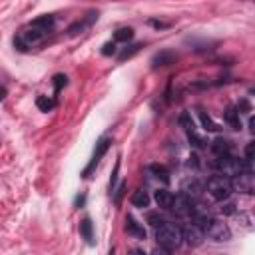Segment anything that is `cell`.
Returning a JSON list of instances; mask_svg holds the SVG:
<instances>
[{"label":"cell","instance_id":"obj_30","mask_svg":"<svg viewBox=\"0 0 255 255\" xmlns=\"http://www.w3.org/2000/svg\"><path fill=\"white\" fill-rule=\"evenodd\" d=\"M124 191H126V183H120L118 191L114 193V203H116V205H120V203H122V195H124Z\"/></svg>","mask_w":255,"mask_h":255},{"label":"cell","instance_id":"obj_4","mask_svg":"<svg viewBox=\"0 0 255 255\" xmlns=\"http://www.w3.org/2000/svg\"><path fill=\"white\" fill-rule=\"evenodd\" d=\"M213 169H217L221 175H227V177H235L237 173L245 171L247 169V163L243 159H237L233 155H217V159H213L211 163Z\"/></svg>","mask_w":255,"mask_h":255},{"label":"cell","instance_id":"obj_17","mask_svg":"<svg viewBox=\"0 0 255 255\" xmlns=\"http://www.w3.org/2000/svg\"><path fill=\"white\" fill-rule=\"evenodd\" d=\"M185 133H187V139H189V143H191L193 147L201 149V147H205V145H207V139H205L203 135H199V133L195 131V128H191V129H185Z\"/></svg>","mask_w":255,"mask_h":255},{"label":"cell","instance_id":"obj_31","mask_svg":"<svg viewBox=\"0 0 255 255\" xmlns=\"http://www.w3.org/2000/svg\"><path fill=\"white\" fill-rule=\"evenodd\" d=\"M149 24H151L153 28H169L167 22H159V20H149Z\"/></svg>","mask_w":255,"mask_h":255},{"label":"cell","instance_id":"obj_13","mask_svg":"<svg viewBox=\"0 0 255 255\" xmlns=\"http://www.w3.org/2000/svg\"><path fill=\"white\" fill-rule=\"evenodd\" d=\"M126 231H128V235H133V237H137V239H145V229H143V225L137 223L135 217H131V215L126 217Z\"/></svg>","mask_w":255,"mask_h":255},{"label":"cell","instance_id":"obj_22","mask_svg":"<svg viewBox=\"0 0 255 255\" xmlns=\"http://www.w3.org/2000/svg\"><path fill=\"white\" fill-rule=\"evenodd\" d=\"M133 38V30L131 28H120L114 32V42H129Z\"/></svg>","mask_w":255,"mask_h":255},{"label":"cell","instance_id":"obj_18","mask_svg":"<svg viewBox=\"0 0 255 255\" xmlns=\"http://www.w3.org/2000/svg\"><path fill=\"white\" fill-rule=\"evenodd\" d=\"M197 114H199V120H201L203 129H207V131H219V129H221V128H219V126H217V124L211 120V116H209V114H205L203 110H199Z\"/></svg>","mask_w":255,"mask_h":255},{"label":"cell","instance_id":"obj_28","mask_svg":"<svg viewBox=\"0 0 255 255\" xmlns=\"http://www.w3.org/2000/svg\"><path fill=\"white\" fill-rule=\"evenodd\" d=\"M245 157H247V159H251V161L255 159V139H253V141H249V143L245 145Z\"/></svg>","mask_w":255,"mask_h":255},{"label":"cell","instance_id":"obj_5","mask_svg":"<svg viewBox=\"0 0 255 255\" xmlns=\"http://www.w3.org/2000/svg\"><path fill=\"white\" fill-rule=\"evenodd\" d=\"M233 189L245 195H255V171H241L235 177H231Z\"/></svg>","mask_w":255,"mask_h":255},{"label":"cell","instance_id":"obj_8","mask_svg":"<svg viewBox=\"0 0 255 255\" xmlns=\"http://www.w3.org/2000/svg\"><path fill=\"white\" fill-rule=\"evenodd\" d=\"M169 209H171L177 217H189L191 211H193V201H191L185 193H179V195L173 197V203H171Z\"/></svg>","mask_w":255,"mask_h":255},{"label":"cell","instance_id":"obj_16","mask_svg":"<svg viewBox=\"0 0 255 255\" xmlns=\"http://www.w3.org/2000/svg\"><path fill=\"white\" fill-rule=\"evenodd\" d=\"M211 151H213L215 155H227V153L231 151V143H229L225 137H217V139L211 141Z\"/></svg>","mask_w":255,"mask_h":255},{"label":"cell","instance_id":"obj_20","mask_svg":"<svg viewBox=\"0 0 255 255\" xmlns=\"http://www.w3.org/2000/svg\"><path fill=\"white\" fill-rule=\"evenodd\" d=\"M149 171H151L157 179H161L163 183H169V171H167V167H165V165L153 163V165H149Z\"/></svg>","mask_w":255,"mask_h":255},{"label":"cell","instance_id":"obj_27","mask_svg":"<svg viewBox=\"0 0 255 255\" xmlns=\"http://www.w3.org/2000/svg\"><path fill=\"white\" fill-rule=\"evenodd\" d=\"M147 221H149V225L159 227V225L163 223V217H161L159 213H147Z\"/></svg>","mask_w":255,"mask_h":255},{"label":"cell","instance_id":"obj_23","mask_svg":"<svg viewBox=\"0 0 255 255\" xmlns=\"http://www.w3.org/2000/svg\"><path fill=\"white\" fill-rule=\"evenodd\" d=\"M139 48H141V44H133V46H128V48H124V50L120 52L118 60H120V62H124V60H129L133 54H137V52H139Z\"/></svg>","mask_w":255,"mask_h":255},{"label":"cell","instance_id":"obj_26","mask_svg":"<svg viewBox=\"0 0 255 255\" xmlns=\"http://www.w3.org/2000/svg\"><path fill=\"white\" fill-rule=\"evenodd\" d=\"M68 86V78L64 76V74H56L54 76V90H56V94L62 90V88H66Z\"/></svg>","mask_w":255,"mask_h":255},{"label":"cell","instance_id":"obj_34","mask_svg":"<svg viewBox=\"0 0 255 255\" xmlns=\"http://www.w3.org/2000/svg\"><path fill=\"white\" fill-rule=\"evenodd\" d=\"M82 203H84V195H80V197L76 199V205H82Z\"/></svg>","mask_w":255,"mask_h":255},{"label":"cell","instance_id":"obj_29","mask_svg":"<svg viewBox=\"0 0 255 255\" xmlns=\"http://www.w3.org/2000/svg\"><path fill=\"white\" fill-rule=\"evenodd\" d=\"M102 54H104V56H114V54H116V44H114V42L104 44V46H102Z\"/></svg>","mask_w":255,"mask_h":255},{"label":"cell","instance_id":"obj_12","mask_svg":"<svg viewBox=\"0 0 255 255\" xmlns=\"http://www.w3.org/2000/svg\"><path fill=\"white\" fill-rule=\"evenodd\" d=\"M203 185L197 181V179H187L183 185H181V193H185L191 201H195V199H199L201 197V193H203Z\"/></svg>","mask_w":255,"mask_h":255},{"label":"cell","instance_id":"obj_6","mask_svg":"<svg viewBox=\"0 0 255 255\" xmlns=\"http://www.w3.org/2000/svg\"><path fill=\"white\" fill-rule=\"evenodd\" d=\"M203 233H205L207 237L215 239V241H227V239L231 237L229 227H227L223 221L213 219V217H209V219H207V223H205V227H203Z\"/></svg>","mask_w":255,"mask_h":255},{"label":"cell","instance_id":"obj_2","mask_svg":"<svg viewBox=\"0 0 255 255\" xmlns=\"http://www.w3.org/2000/svg\"><path fill=\"white\" fill-rule=\"evenodd\" d=\"M155 241L163 251H175L183 241V229L175 223L163 221L159 227H155Z\"/></svg>","mask_w":255,"mask_h":255},{"label":"cell","instance_id":"obj_33","mask_svg":"<svg viewBox=\"0 0 255 255\" xmlns=\"http://www.w3.org/2000/svg\"><path fill=\"white\" fill-rule=\"evenodd\" d=\"M233 207H235L233 203H227V205H223L221 209H223V213H233Z\"/></svg>","mask_w":255,"mask_h":255},{"label":"cell","instance_id":"obj_25","mask_svg":"<svg viewBox=\"0 0 255 255\" xmlns=\"http://www.w3.org/2000/svg\"><path fill=\"white\" fill-rule=\"evenodd\" d=\"M36 26H42V28H46V30H52L54 28V16H40V18H36V20H32Z\"/></svg>","mask_w":255,"mask_h":255},{"label":"cell","instance_id":"obj_24","mask_svg":"<svg viewBox=\"0 0 255 255\" xmlns=\"http://www.w3.org/2000/svg\"><path fill=\"white\" fill-rule=\"evenodd\" d=\"M80 233H82V237H84V239L92 241V221H90L88 217L80 221Z\"/></svg>","mask_w":255,"mask_h":255},{"label":"cell","instance_id":"obj_32","mask_svg":"<svg viewBox=\"0 0 255 255\" xmlns=\"http://www.w3.org/2000/svg\"><path fill=\"white\" fill-rule=\"evenodd\" d=\"M247 128H249V131L255 135V116H251V118H249V124H247Z\"/></svg>","mask_w":255,"mask_h":255},{"label":"cell","instance_id":"obj_15","mask_svg":"<svg viewBox=\"0 0 255 255\" xmlns=\"http://www.w3.org/2000/svg\"><path fill=\"white\" fill-rule=\"evenodd\" d=\"M223 120L233 128V129H239L241 128V122H239V112L235 106H227V110L223 112Z\"/></svg>","mask_w":255,"mask_h":255},{"label":"cell","instance_id":"obj_9","mask_svg":"<svg viewBox=\"0 0 255 255\" xmlns=\"http://www.w3.org/2000/svg\"><path fill=\"white\" fill-rule=\"evenodd\" d=\"M203 237H205L203 229H201L199 225H195V223H191V225H187V227L183 229V241H185L189 247H197V245H201Z\"/></svg>","mask_w":255,"mask_h":255},{"label":"cell","instance_id":"obj_10","mask_svg":"<svg viewBox=\"0 0 255 255\" xmlns=\"http://www.w3.org/2000/svg\"><path fill=\"white\" fill-rule=\"evenodd\" d=\"M94 20H98V12H88L84 20H78V22H74V24L68 28V36H78V34H82L88 26H92Z\"/></svg>","mask_w":255,"mask_h":255},{"label":"cell","instance_id":"obj_7","mask_svg":"<svg viewBox=\"0 0 255 255\" xmlns=\"http://www.w3.org/2000/svg\"><path fill=\"white\" fill-rule=\"evenodd\" d=\"M110 145H112V139L110 137H102L98 143H96V149H94V155H92V159H90V163L86 165V169L82 171V177H90V173L96 169V165L100 163V159L106 155V151L110 149Z\"/></svg>","mask_w":255,"mask_h":255},{"label":"cell","instance_id":"obj_11","mask_svg":"<svg viewBox=\"0 0 255 255\" xmlns=\"http://www.w3.org/2000/svg\"><path fill=\"white\" fill-rule=\"evenodd\" d=\"M177 60V54L171 52V50H161L157 52L153 58H151V68H163V66H169V64H175Z\"/></svg>","mask_w":255,"mask_h":255},{"label":"cell","instance_id":"obj_35","mask_svg":"<svg viewBox=\"0 0 255 255\" xmlns=\"http://www.w3.org/2000/svg\"><path fill=\"white\" fill-rule=\"evenodd\" d=\"M251 2H255V0H251Z\"/></svg>","mask_w":255,"mask_h":255},{"label":"cell","instance_id":"obj_1","mask_svg":"<svg viewBox=\"0 0 255 255\" xmlns=\"http://www.w3.org/2000/svg\"><path fill=\"white\" fill-rule=\"evenodd\" d=\"M50 32H52V30H46V28L36 26L34 22H30L28 26H24V28L16 34V38H14V46H16L18 50H30V48H36V46H40V44H44V42L48 40Z\"/></svg>","mask_w":255,"mask_h":255},{"label":"cell","instance_id":"obj_3","mask_svg":"<svg viewBox=\"0 0 255 255\" xmlns=\"http://www.w3.org/2000/svg\"><path fill=\"white\" fill-rule=\"evenodd\" d=\"M205 191L213 197V199H217V201H223V199H227L229 195H231V191H233V183H231V177H227V175H211L209 179H207V183H205Z\"/></svg>","mask_w":255,"mask_h":255},{"label":"cell","instance_id":"obj_21","mask_svg":"<svg viewBox=\"0 0 255 255\" xmlns=\"http://www.w3.org/2000/svg\"><path fill=\"white\" fill-rule=\"evenodd\" d=\"M36 106H38V110H42V112H50V110H54L56 100L50 98V96H38V98H36Z\"/></svg>","mask_w":255,"mask_h":255},{"label":"cell","instance_id":"obj_19","mask_svg":"<svg viewBox=\"0 0 255 255\" xmlns=\"http://www.w3.org/2000/svg\"><path fill=\"white\" fill-rule=\"evenodd\" d=\"M131 203L135 207H147L149 205V195L145 189H137L133 195H131Z\"/></svg>","mask_w":255,"mask_h":255},{"label":"cell","instance_id":"obj_14","mask_svg":"<svg viewBox=\"0 0 255 255\" xmlns=\"http://www.w3.org/2000/svg\"><path fill=\"white\" fill-rule=\"evenodd\" d=\"M173 193L171 191H167V189H157L155 191V203L161 207V209H169L171 207V203H173Z\"/></svg>","mask_w":255,"mask_h":255}]
</instances>
